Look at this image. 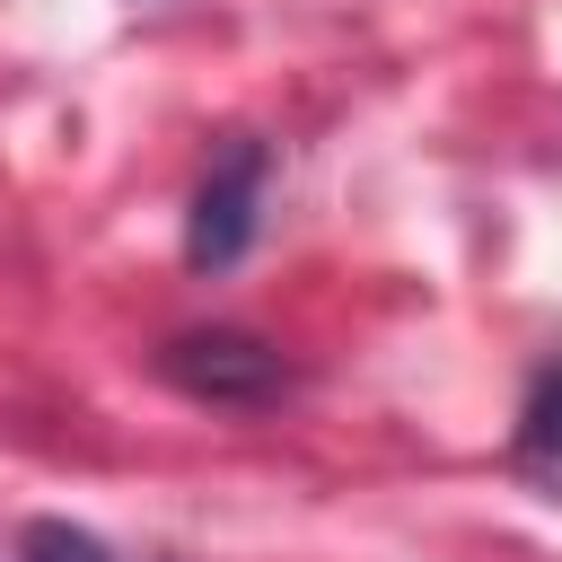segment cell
I'll return each mask as SVG.
<instances>
[{
    "instance_id": "obj_1",
    "label": "cell",
    "mask_w": 562,
    "mask_h": 562,
    "mask_svg": "<svg viewBox=\"0 0 562 562\" xmlns=\"http://www.w3.org/2000/svg\"><path fill=\"white\" fill-rule=\"evenodd\" d=\"M158 378L176 395H193V404H220V413H272L299 386L281 342H263L246 325H184V334H167L158 342Z\"/></svg>"
},
{
    "instance_id": "obj_2",
    "label": "cell",
    "mask_w": 562,
    "mask_h": 562,
    "mask_svg": "<svg viewBox=\"0 0 562 562\" xmlns=\"http://www.w3.org/2000/svg\"><path fill=\"white\" fill-rule=\"evenodd\" d=\"M263 184H272V149H263L255 132H237V140L202 167L193 211H184V263H193V272H228V263L255 246V228H263Z\"/></svg>"
},
{
    "instance_id": "obj_3",
    "label": "cell",
    "mask_w": 562,
    "mask_h": 562,
    "mask_svg": "<svg viewBox=\"0 0 562 562\" xmlns=\"http://www.w3.org/2000/svg\"><path fill=\"white\" fill-rule=\"evenodd\" d=\"M509 465H518V483H527L536 501H562V351H553V360H536V378H527Z\"/></svg>"
},
{
    "instance_id": "obj_4",
    "label": "cell",
    "mask_w": 562,
    "mask_h": 562,
    "mask_svg": "<svg viewBox=\"0 0 562 562\" xmlns=\"http://www.w3.org/2000/svg\"><path fill=\"white\" fill-rule=\"evenodd\" d=\"M18 562H123L105 536H88V527H70V518H26L18 527Z\"/></svg>"
}]
</instances>
